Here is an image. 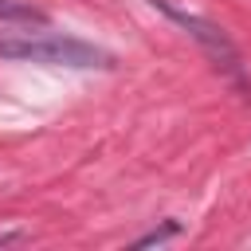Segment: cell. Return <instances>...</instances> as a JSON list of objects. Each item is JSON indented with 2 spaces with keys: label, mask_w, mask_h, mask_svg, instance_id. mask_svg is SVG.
<instances>
[{
  "label": "cell",
  "mask_w": 251,
  "mask_h": 251,
  "mask_svg": "<svg viewBox=\"0 0 251 251\" xmlns=\"http://www.w3.org/2000/svg\"><path fill=\"white\" fill-rule=\"evenodd\" d=\"M0 59L16 63H47V67H110V55L98 51L94 43L71 39V35H0Z\"/></svg>",
  "instance_id": "1"
},
{
  "label": "cell",
  "mask_w": 251,
  "mask_h": 251,
  "mask_svg": "<svg viewBox=\"0 0 251 251\" xmlns=\"http://www.w3.org/2000/svg\"><path fill=\"white\" fill-rule=\"evenodd\" d=\"M149 4H153L161 16H169V20H173V24H176L188 39H196V43H200V51H204V55H208V59H212V63H216V67H220V71H224V75H227V78H231L243 94L251 90V86H247L243 59H239L235 43L227 39V31H224L220 24H212V20H204V16L188 12V8H176L173 0H149Z\"/></svg>",
  "instance_id": "2"
},
{
  "label": "cell",
  "mask_w": 251,
  "mask_h": 251,
  "mask_svg": "<svg viewBox=\"0 0 251 251\" xmlns=\"http://www.w3.org/2000/svg\"><path fill=\"white\" fill-rule=\"evenodd\" d=\"M0 20H39L31 8L24 4H12V0H0Z\"/></svg>",
  "instance_id": "3"
},
{
  "label": "cell",
  "mask_w": 251,
  "mask_h": 251,
  "mask_svg": "<svg viewBox=\"0 0 251 251\" xmlns=\"http://www.w3.org/2000/svg\"><path fill=\"white\" fill-rule=\"evenodd\" d=\"M169 235H176V224H165V227H157V231H149V235H141L133 247H153V243H161V239H169Z\"/></svg>",
  "instance_id": "4"
}]
</instances>
